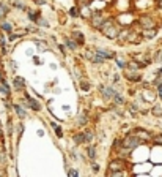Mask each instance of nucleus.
I'll use <instances>...</instances> for the list:
<instances>
[{
	"instance_id": "bb28decb",
	"label": "nucleus",
	"mask_w": 162,
	"mask_h": 177,
	"mask_svg": "<svg viewBox=\"0 0 162 177\" xmlns=\"http://www.w3.org/2000/svg\"><path fill=\"white\" fill-rule=\"evenodd\" d=\"M0 10H2L5 15H8V13H10V6L5 3V0H0Z\"/></svg>"
},
{
	"instance_id": "a878e982",
	"label": "nucleus",
	"mask_w": 162,
	"mask_h": 177,
	"mask_svg": "<svg viewBox=\"0 0 162 177\" xmlns=\"http://www.w3.org/2000/svg\"><path fill=\"white\" fill-rule=\"evenodd\" d=\"M151 112H153V116H156V117H162V106H154Z\"/></svg>"
},
{
	"instance_id": "5701e85b",
	"label": "nucleus",
	"mask_w": 162,
	"mask_h": 177,
	"mask_svg": "<svg viewBox=\"0 0 162 177\" xmlns=\"http://www.w3.org/2000/svg\"><path fill=\"white\" fill-rule=\"evenodd\" d=\"M6 163H8V160H6V152L0 150V168H6Z\"/></svg>"
},
{
	"instance_id": "cd10ccee",
	"label": "nucleus",
	"mask_w": 162,
	"mask_h": 177,
	"mask_svg": "<svg viewBox=\"0 0 162 177\" xmlns=\"http://www.w3.org/2000/svg\"><path fill=\"white\" fill-rule=\"evenodd\" d=\"M13 6H16V8H19V10H24V11H27V10H29V8H27V5L20 3L19 0H17V2H13Z\"/></svg>"
},
{
	"instance_id": "b1692460",
	"label": "nucleus",
	"mask_w": 162,
	"mask_h": 177,
	"mask_svg": "<svg viewBox=\"0 0 162 177\" xmlns=\"http://www.w3.org/2000/svg\"><path fill=\"white\" fill-rule=\"evenodd\" d=\"M88 122V116H87V112H83V114H80V117L77 119V125L82 126V125H85Z\"/></svg>"
},
{
	"instance_id": "4c0bfd02",
	"label": "nucleus",
	"mask_w": 162,
	"mask_h": 177,
	"mask_svg": "<svg viewBox=\"0 0 162 177\" xmlns=\"http://www.w3.org/2000/svg\"><path fill=\"white\" fill-rule=\"evenodd\" d=\"M3 81H5V73L0 70V82H3Z\"/></svg>"
},
{
	"instance_id": "a19ab883",
	"label": "nucleus",
	"mask_w": 162,
	"mask_h": 177,
	"mask_svg": "<svg viewBox=\"0 0 162 177\" xmlns=\"http://www.w3.org/2000/svg\"><path fill=\"white\" fill-rule=\"evenodd\" d=\"M0 139H3V130H2V126H0Z\"/></svg>"
},
{
	"instance_id": "20e7f679",
	"label": "nucleus",
	"mask_w": 162,
	"mask_h": 177,
	"mask_svg": "<svg viewBox=\"0 0 162 177\" xmlns=\"http://www.w3.org/2000/svg\"><path fill=\"white\" fill-rule=\"evenodd\" d=\"M99 93H101V97L104 98V100L109 101L118 93V90L115 87H112V86H101L99 87Z\"/></svg>"
},
{
	"instance_id": "a211bd4d",
	"label": "nucleus",
	"mask_w": 162,
	"mask_h": 177,
	"mask_svg": "<svg viewBox=\"0 0 162 177\" xmlns=\"http://www.w3.org/2000/svg\"><path fill=\"white\" fill-rule=\"evenodd\" d=\"M112 101H114V104L115 106H124V97L121 95V93H120V92H118V93L114 97V98H112Z\"/></svg>"
},
{
	"instance_id": "7c9ffc66",
	"label": "nucleus",
	"mask_w": 162,
	"mask_h": 177,
	"mask_svg": "<svg viewBox=\"0 0 162 177\" xmlns=\"http://www.w3.org/2000/svg\"><path fill=\"white\" fill-rule=\"evenodd\" d=\"M80 89L85 90V92H88V90H90V82H87V81H80Z\"/></svg>"
},
{
	"instance_id": "412c9836",
	"label": "nucleus",
	"mask_w": 162,
	"mask_h": 177,
	"mask_svg": "<svg viewBox=\"0 0 162 177\" xmlns=\"http://www.w3.org/2000/svg\"><path fill=\"white\" fill-rule=\"evenodd\" d=\"M69 16L71 18H80V6H73V8H69Z\"/></svg>"
},
{
	"instance_id": "2eb2a0df",
	"label": "nucleus",
	"mask_w": 162,
	"mask_h": 177,
	"mask_svg": "<svg viewBox=\"0 0 162 177\" xmlns=\"http://www.w3.org/2000/svg\"><path fill=\"white\" fill-rule=\"evenodd\" d=\"M73 141H74V144H77V146L83 144L85 143V131H79V133L73 134Z\"/></svg>"
},
{
	"instance_id": "dca6fc26",
	"label": "nucleus",
	"mask_w": 162,
	"mask_h": 177,
	"mask_svg": "<svg viewBox=\"0 0 162 177\" xmlns=\"http://www.w3.org/2000/svg\"><path fill=\"white\" fill-rule=\"evenodd\" d=\"M115 63H117V67L118 68H126L129 65V60L128 59H124V57H120V55H115Z\"/></svg>"
},
{
	"instance_id": "9b49d317",
	"label": "nucleus",
	"mask_w": 162,
	"mask_h": 177,
	"mask_svg": "<svg viewBox=\"0 0 162 177\" xmlns=\"http://www.w3.org/2000/svg\"><path fill=\"white\" fill-rule=\"evenodd\" d=\"M140 35H142L143 40H153L157 35V29H142Z\"/></svg>"
},
{
	"instance_id": "f03ea898",
	"label": "nucleus",
	"mask_w": 162,
	"mask_h": 177,
	"mask_svg": "<svg viewBox=\"0 0 162 177\" xmlns=\"http://www.w3.org/2000/svg\"><path fill=\"white\" fill-rule=\"evenodd\" d=\"M140 144H142V141H140L134 133H129L128 136H124L123 141H121V149H124V150H128V152H132L134 149H137Z\"/></svg>"
},
{
	"instance_id": "39448f33",
	"label": "nucleus",
	"mask_w": 162,
	"mask_h": 177,
	"mask_svg": "<svg viewBox=\"0 0 162 177\" xmlns=\"http://www.w3.org/2000/svg\"><path fill=\"white\" fill-rule=\"evenodd\" d=\"M136 136L142 141V143H148V141H153V134L148 131V130H145V128H140V126H137V128H134V131H132Z\"/></svg>"
},
{
	"instance_id": "6e6552de",
	"label": "nucleus",
	"mask_w": 162,
	"mask_h": 177,
	"mask_svg": "<svg viewBox=\"0 0 162 177\" xmlns=\"http://www.w3.org/2000/svg\"><path fill=\"white\" fill-rule=\"evenodd\" d=\"M96 54H99L101 57H104L105 60H110V59H115V52L110 51V49H105V48H98L96 49Z\"/></svg>"
},
{
	"instance_id": "1a4fd4ad",
	"label": "nucleus",
	"mask_w": 162,
	"mask_h": 177,
	"mask_svg": "<svg viewBox=\"0 0 162 177\" xmlns=\"http://www.w3.org/2000/svg\"><path fill=\"white\" fill-rule=\"evenodd\" d=\"M0 97H2L3 100H8L11 97V89H10L8 84H6V81L0 82Z\"/></svg>"
},
{
	"instance_id": "423d86ee",
	"label": "nucleus",
	"mask_w": 162,
	"mask_h": 177,
	"mask_svg": "<svg viewBox=\"0 0 162 177\" xmlns=\"http://www.w3.org/2000/svg\"><path fill=\"white\" fill-rule=\"evenodd\" d=\"M90 25L93 27V29H96V30H99L101 29V25H102V22H104V16L102 15H99V13H93V15L90 16Z\"/></svg>"
},
{
	"instance_id": "2f4dec72",
	"label": "nucleus",
	"mask_w": 162,
	"mask_h": 177,
	"mask_svg": "<svg viewBox=\"0 0 162 177\" xmlns=\"http://www.w3.org/2000/svg\"><path fill=\"white\" fill-rule=\"evenodd\" d=\"M6 128H8V136L11 138L13 136V120L11 119H8V126H6Z\"/></svg>"
},
{
	"instance_id": "79ce46f5",
	"label": "nucleus",
	"mask_w": 162,
	"mask_h": 177,
	"mask_svg": "<svg viewBox=\"0 0 162 177\" xmlns=\"http://www.w3.org/2000/svg\"><path fill=\"white\" fill-rule=\"evenodd\" d=\"M157 2V5H159V8H162V0H156Z\"/></svg>"
},
{
	"instance_id": "ddd939ff",
	"label": "nucleus",
	"mask_w": 162,
	"mask_h": 177,
	"mask_svg": "<svg viewBox=\"0 0 162 177\" xmlns=\"http://www.w3.org/2000/svg\"><path fill=\"white\" fill-rule=\"evenodd\" d=\"M13 109L16 111V114L19 116V119H25V117H27V111L24 109V106H22V104L13 103Z\"/></svg>"
},
{
	"instance_id": "72a5a7b5",
	"label": "nucleus",
	"mask_w": 162,
	"mask_h": 177,
	"mask_svg": "<svg viewBox=\"0 0 162 177\" xmlns=\"http://www.w3.org/2000/svg\"><path fill=\"white\" fill-rule=\"evenodd\" d=\"M68 175H69V177H76V175H79V171H76V169H69V171H68Z\"/></svg>"
},
{
	"instance_id": "4be33fe9",
	"label": "nucleus",
	"mask_w": 162,
	"mask_h": 177,
	"mask_svg": "<svg viewBox=\"0 0 162 177\" xmlns=\"http://www.w3.org/2000/svg\"><path fill=\"white\" fill-rule=\"evenodd\" d=\"M93 139H95V133L91 131L90 128H87L85 130V143L87 144H91V141H93Z\"/></svg>"
},
{
	"instance_id": "0eeeda50",
	"label": "nucleus",
	"mask_w": 162,
	"mask_h": 177,
	"mask_svg": "<svg viewBox=\"0 0 162 177\" xmlns=\"http://www.w3.org/2000/svg\"><path fill=\"white\" fill-rule=\"evenodd\" d=\"M13 86H14L16 92H24L27 82H25V79L22 76H14V77H13Z\"/></svg>"
},
{
	"instance_id": "f8f14e48",
	"label": "nucleus",
	"mask_w": 162,
	"mask_h": 177,
	"mask_svg": "<svg viewBox=\"0 0 162 177\" xmlns=\"http://www.w3.org/2000/svg\"><path fill=\"white\" fill-rule=\"evenodd\" d=\"M85 155L90 161H95L96 160V147L93 144H88L87 149H85Z\"/></svg>"
},
{
	"instance_id": "c85d7f7f",
	"label": "nucleus",
	"mask_w": 162,
	"mask_h": 177,
	"mask_svg": "<svg viewBox=\"0 0 162 177\" xmlns=\"http://www.w3.org/2000/svg\"><path fill=\"white\" fill-rule=\"evenodd\" d=\"M36 24H38L39 27H49V22H47L46 19H43V18H41V16H39V19L36 21Z\"/></svg>"
},
{
	"instance_id": "f3484780",
	"label": "nucleus",
	"mask_w": 162,
	"mask_h": 177,
	"mask_svg": "<svg viewBox=\"0 0 162 177\" xmlns=\"http://www.w3.org/2000/svg\"><path fill=\"white\" fill-rule=\"evenodd\" d=\"M51 128L55 131V134H57V138H63V136H65V133H63V130H61V126L60 125H57V123H55V122H51Z\"/></svg>"
},
{
	"instance_id": "7ed1b4c3",
	"label": "nucleus",
	"mask_w": 162,
	"mask_h": 177,
	"mask_svg": "<svg viewBox=\"0 0 162 177\" xmlns=\"http://www.w3.org/2000/svg\"><path fill=\"white\" fill-rule=\"evenodd\" d=\"M139 24H140L142 29H157L153 16H150V15H142V16H140L139 18Z\"/></svg>"
},
{
	"instance_id": "473e14b6",
	"label": "nucleus",
	"mask_w": 162,
	"mask_h": 177,
	"mask_svg": "<svg viewBox=\"0 0 162 177\" xmlns=\"http://www.w3.org/2000/svg\"><path fill=\"white\" fill-rule=\"evenodd\" d=\"M154 60H156V62H162V49H159V51L156 52V55H154Z\"/></svg>"
},
{
	"instance_id": "ea45409f",
	"label": "nucleus",
	"mask_w": 162,
	"mask_h": 177,
	"mask_svg": "<svg viewBox=\"0 0 162 177\" xmlns=\"http://www.w3.org/2000/svg\"><path fill=\"white\" fill-rule=\"evenodd\" d=\"M58 48H60V51H61V54H65V52H66V49H65V46H63V44H60Z\"/></svg>"
},
{
	"instance_id": "c9c22d12",
	"label": "nucleus",
	"mask_w": 162,
	"mask_h": 177,
	"mask_svg": "<svg viewBox=\"0 0 162 177\" xmlns=\"http://www.w3.org/2000/svg\"><path fill=\"white\" fill-rule=\"evenodd\" d=\"M157 95L160 97V100H162V84H159V86H157Z\"/></svg>"
},
{
	"instance_id": "6ab92c4d",
	"label": "nucleus",
	"mask_w": 162,
	"mask_h": 177,
	"mask_svg": "<svg viewBox=\"0 0 162 177\" xmlns=\"http://www.w3.org/2000/svg\"><path fill=\"white\" fill-rule=\"evenodd\" d=\"M0 30L10 35V33H13V25L10 22H5V21H3V22H0Z\"/></svg>"
},
{
	"instance_id": "e433bc0d",
	"label": "nucleus",
	"mask_w": 162,
	"mask_h": 177,
	"mask_svg": "<svg viewBox=\"0 0 162 177\" xmlns=\"http://www.w3.org/2000/svg\"><path fill=\"white\" fill-rule=\"evenodd\" d=\"M112 81H114V82H118V81H120V74H114V76H112Z\"/></svg>"
},
{
	"instance_id": "f257e3e1",
	"label": "nucleus",
	"mask_w": 162,
	"mask_h": 177,
	"mask_svg": "<svg viewBox=\"0 0 162 177\" xmlns=\"http://www.w3.org/2000/svg\"><path fill=\"white\" fill-rule=\"evenodd\" d=\"M101 33L104 35V37H107L109 40H118L120 37V32H121V27H118V24L115 22V19L114 18H109V19H105L102 25H101Z\"/></svg>"
},
{
	"instance_id": "4468645a",
	"label": "nucleus",
	"mask_w": 162,
	"mask_h": 177,
	"mask_svg": "<svg viewBox=\"0 0 162 177\" xmlns=\"http://www.w3.org/2000/svg\"><path fill=\"white\" fill-rule=\"evenodd\" d=\"M63 41H65V44L71 49V51H77V49H79V44L74 41L73 37H65V38H63Z\"/></svg>"
},
{
	"instance_id": "58836bf2",
	"label": "nucleus",
	"mask_w": 162,
	"mask_h": 177,
	"mask_svg": "<svg viewBox=\"0 0 162 177\" xmlns=\"http://www.w3.org/2000/svg\"><path fill=\"white\" fill-rule=\"evenodd\" d=\"M35 3H36V5H46V0H36Z\"/></svg>"
},
{
	"instance_id": "c756f323",
	"label": "nucleus",
	"mask_w": 162,
	"mask_h": 177,
	"mask_svg": "<svg viewBox=\"0 0 162 177\" xmlns=\"http://www.w3.org/2000/svg\"><path fill=\"white\" fill-rule=\"evenodd\" d=\"M153 143L162 146V134H154V136H153Z\"/></svg>"
},
{
	"instance_id": "9d476101",
	"label": "nucleus",
	"mask_w": 162,
	"mask_h": 177,
	"mask_svg": "<svg viewBox=\"0 0 162 177\" xmlns=\"http://www.w3.org/2000/svg\"><path fill=\"white\" fill-rule=\"evenodd\" d=\"M71 37L74 38V41H76L79 46H83V44H85V37H83V33H82L80 30H76V29H74V30L71 32Z\"/></svg>"
},
{
	"instance_id": "aec40b11",
	"label": "nucleus",
	"mask_w": 162,
	"mask_h": 177,
	"mask_svg": "<svg viewBox=\"0 0 162 177\" xmlns=\"http://www.w3.org/2000/svg\"><path fill=\"white\" fill-rule=\"evenodd\" d=\"M27 16H29V19L32 21V22H35L36 24V21L39 19V13H36V11H33V10H27Z\"/></svg>"
},
{
	"instance_id": "393cba45",
	"label": "nucleus",
	"mask_w": 162,
	"mask_h": 177,
	"mask_svg": "<svg viewBox=\"0 0 162 177\" xmlns=\"http://www.w3.org/2000/svg\"><path fill=\"white\" fill-rule=\"evenodd\" d=\"M104 62H105V59H104V57H101L99 54H95L93 60H91V63H95V65H102Z\"/></svg>"
},
{
	"instance_id": "f704fd0d",
	"label": "nucleus",
	"mask_w": 162,
	"mask_h": 177,
	"mask_svg": "<svg viewBox=\"0 0 162 177\" xmlns=\"http://www.w3.org/2000/svg\"><path fill=\"white\" fill-rule=\"evenodd\" d=\"M91 169H93L95 172L99 171V165H96V163H91Z\"/></svg>"
}]
</instances>
